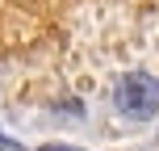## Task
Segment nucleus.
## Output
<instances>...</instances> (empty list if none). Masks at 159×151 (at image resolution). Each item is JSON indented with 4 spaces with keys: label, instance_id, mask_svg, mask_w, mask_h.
Returning a JSON list of instances; mask_svg holds the SVG:
<instances>
[{
    "label": "nucleus",
    "instance_id": "nucleus-1",
    "mask_svg": "<svg viewBox=\"0 0 159 151\" xmlns=\"http://www.w3.org/2000/svg\"><path fill=\"white\" fill-rule=\"evenodd\" d=\"M117 109L130 118H155L159 113V80L147 72H130L117 84Z\"/></svg>",
    "mask_w": 159,
    "mask_h": 151
},
{
    "label": "nucleus",
    "instance_id": "nucleus-2",
    "mask_svg": "<svg viewBox=\"0 0 159 151\" xmlns=\"http://www.w3.org/2000/svg\"><path fill=\"white\" fill-rule=\"evenodd\" d=\"M42 151H67V147H42Z\"/></svg>",
    "mask_w": 159,
    "mask_h": 151
}]
</instances>
